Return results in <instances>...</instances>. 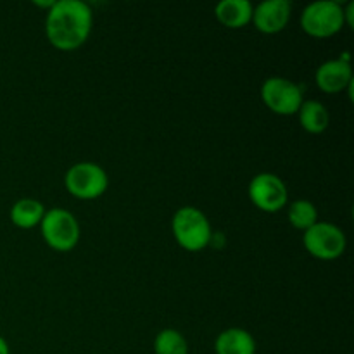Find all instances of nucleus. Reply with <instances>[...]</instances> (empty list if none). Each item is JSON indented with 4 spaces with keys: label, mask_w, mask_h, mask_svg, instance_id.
Segmentation results:
<instances>
[{
    "label": "nucleus",
    "mask_w": 354,
    "mask_h": 354,
    "mask_svg": "<svg viewBox=\"0 0 354 354\" xmlns=\"http://www.w3.org/2000/svg\"><path fill=\"white\" fill-rule=\"evenodd\" d=\"M92 10L82 0H57L48 9L45 33L59 50H75L92 31Z\"/></svg>",
    "instance_id": "nucleus-1"
},
{
    "label": "nucleus",
    "mask_w": 354,
    "mask_h": 354,
    "mask_svg": "<svg viewBox=\"0 0 354 354\" xmlns=\"http://www.w3.org/2000/svg\"><path fill=\"white\" fill-rule=\"evenodd\" d=\"M171 228L176 242L190 252L206 249L211 242V237H213L206 214L192 206L180 207L176 211L171 221Z\"/></svg>",
    "instance_id": "nucleus-2"
},
{
    "label": "nucleus",
    "mask_w": 354,
    "mask_h": 354,
    "mask_svg": "<svg viewBox=\"0 0 354 354\" xmlns=\"http://www.w3.org/2000/svg\"><path fill=\"white\" fill-rule=\"evenodd\" d=\"M346 24L344 7L335 0H318L301 14V26L315 38H327L339 33Z\"/></svg>",
    "instance_id": "nucleus-3"
},
{
    "label": "nucleus",
    "mask_w": 354,
    "mask_h": 354,
    "mask_svg": "<svg viewBox=\"0 0 354 354\" xmlns=\"http://www.w3.org/2000/svg\"><path fill=\"white\" fill-rule=\"evenodd\" d=\"M40 227L45 242H47L54 251H71V249L78 244L80 225L69 211L61 209V207H54V209L50 211H45Z\"/></svg>",
    "instance_id": "nucleus-4"
},
{
    "label": "nucleus",
    "mask_w": 354,
    "mask_h": 354,
    "mask_svg": "<svg viewBox=\"0 0 354 354\" xmlns=\"http://www.w3.org/2000/svg\"><path fill=\"white\" fill-rule=\"evenodd\" d=\"M64 183L71 196L90 201L106 192L109 178L107 173L95 162H76L66 173Z\"/></svg>",
    "instance_id": "nucleus-5"
},
{
    "label": "nucleus",
    "mask_w": 354,
    "mask_h": 354,
    "mask_svg": "<svg viewBox=\"0 0 354 354\" xmlns=\"http://www.w3.org/2000/svg\"><path fill=\"white\" fill-rule=\"evenodd\" d=\"M304 248L311 256L324 261L339 258L346 251V235L337 225L327 221H317L304 232Z\"/></svg>",
    "instance_id": "nucleus-6"
},
{
    "label": "nucleus",
    "mask_w": 354,
    "mask_h": 354,
    "mask_svg": "<svg viewBox=\"0 0 354 354\" xmlns=\"http://www.w3.org/2000/svg\"><path fill=\"white\" fill-rule=\"evenodd\" d=\"M261 99L265 106L275 114L290 116L299 111L303 100V90L290 80L273 76L265 80L261 86Z\"/></svg>",
    "instance_id": "nucleus-7"
},
{
    "label": "nucleus",
    "mask_w": 354,
    "mask_h": 354,
    "mask_svg": "<svg viewBox=\"0 0 354 354\" xmlns=\"http://www.w3.org/2000/svg\"><path fill=\"white\" fill-rule=\"evenodd\" d=\"M287 187L280 176L273 173H259L249 183V197L258 209L277 213L287 204Z\"/></svg>",
    "instance_id": "nucleus-8"
},
{
    "label": "nucleus",
    "mask_w": 354,
    "mask_h": 354,
    "mask_svg": "<svg viewBox=\"0 0 354 354\" xmlns=\"http://www.w3.org/2000/svg\"><path fill=\"white\" fill-rule=\"evenodd\" d=\"M292 12L289 0H265L252 9V23L258 31L273 35L287 26Z\"/></svg>",
    "instance_id": "nucleus-9"
},
{
    "label": "nucleus",
    "mask_w": 354,
    "mask_h": 354,
    "mask_svg": "<svg viewBox=\"0 0 354 354\" xmlns=\"http://www.w3.org/2000/svg\"><path fill=\"white\" fill-rule=\"evenodd\" d=\"M348 55V52H344L342 57L324 62V64L317 69L315 80H317V85L322 92L337 93L351 85L353 71Z\"/></svg>",
    "instance_id": "nucleus-10"
},
{
    "label": "nucleus",
    "mask_w": 354,
    "mask_h": 354,
    "mask_svg": "<svg viewBox=\"0 0 354 354\" xmlns=\"http://www.w3.org/2000/svg\"><path fill=\"white\" fill-rule=\"evenodd\" d=\"M216 354H256L254 337L244 328H227L214 342Z\"/></svg>",
    "instance_id": "nucleus-11"
},
{
    "label": "nucleus",
    "mask_w": 354,
    "mask_h": 354,
    "mask_svg": "<svg viewBox=\"0 0 354 354\" xmlns=\"http://www.w3.org/2000/svg\"><path fill=\"white\" fill-rule=\"evenodd\" d=\"M252 3L249 0H221L214 7V16L223 26L242 28L252 19Z\"/></svg>",
    "instance_id": "nucleus-12"
},
{
    "label": "nucleus",
    "mask_w": 354,
    "mask_h": 354,
    "mask_svg": "<svg viewBox=\"0 0 354 354\" xmlns=\"http://www.w3.org/2000/svg\"><path fill=\"white\" fill-rule=\"evenodd\" d=\"M44 204L37 199H30V197L19 199L10 207V221L16 227L23 228V230H28V228H33L37 225H40L41 220H44Z\"/></svg>",
    "instance_id": "nucleus-13"
},
{
    "label": "nucleus",
    "mask_w": 354,
    "mask_h": 354,
    "mask_svg": "<svg viewBox=\"0 0 354 354\" xmlns=\"http://www.w3.org/2000/svg\"><path fill=\"white\" fill-rule=\"evenodd\" d=\"M297 114H299L301 127L315 135L327 130L328 121H330L327 107L322 102H318V100H306V102H303Z\"/></svg>",
    "instance_id": "nucleus-14"
},
{
    "label": "nucleus",
    "mask_w": 354,
    "mask_h": 354,
    "mask_svg": "<svg viewBox=\"0 0 354 354\" xmlns=\"http://www.w3.org/2000/svg\"><path fill=\"white\" fill-rule=\"evenodd\" d=\"M287 214H289L290 225L294 228H297V230L306 232L308 228H311L318 221L317 207H315L313 203H310L306 199L294 201L289 206Z\"/></svg>",
    "instance_id": "nucleus-15"
},
{
    "label": "nucleus",
    "mask_w": 354,
    "mask_h": 354,
    "mask_svg": "<svg viewBox=\"0 0 354 354\" xmlns=\"http://www.w3.org/2000/svg\"><path fill=\"white\" fill-rule=\"evenodd\" d=\"M156 354H189V344L185 337L175 328H165L156 335Z\"/></svg>",
    "instance_id": "nucleus-16"
},
{
    "label": "nucleus",
    "mask_w": 354,
    "mask_h": 354,
    "mask_svg": "<svg viewBox=\"0 0 354 354\" xmlns=\"http://www.w3.org/2000/svg\"><path fill=\"white\" fill-rule=\"evenodd\" d=\"M0 354H10L9 351V344L3 337H0Z\"/></svg>",
    "instance_id": "nucleus-17"
}]
</instances>
